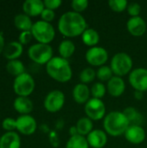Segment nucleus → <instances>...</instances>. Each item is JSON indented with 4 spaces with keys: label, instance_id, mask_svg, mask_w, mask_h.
<instances>
[{
    "label": "nucleus",
    "instance_id": "e433bc0d",
    "mask_svg": "<svg viewBox=\"0 0 147 148\" xmlns=\"http://www.w3.org/2000/svg\"><path fill=\"white\" fill-rule=\"evenodd\" d=\"M32 37H33V36H32L31 31H23V32H21V34H20V36H19L18 42H19L22 45L28 44V43L31 41Z\"/></svg>",
    "mask_w": 147,
    "mask_h": 148
},
{
    "label": "nucleus",
    "instance_id": "dca6fc26",
    "mask_svg": "<svg viewBox=\"0 0 147 148\" xmlns=\"http://www.w3.org/2000/svg\"><path fill=\"white\" fill-rule=\"evenodd\" d=\"M107 90L110 95L113 97H120L121 96L126 90V83L122 77L120 76H113L107 84Z\"/></svg>",
    "mask_w": 147,
    "mask_h": 148
},
{
    "label": "nucleus",
    "instance_id": "b1692460",
    "mask_svg": "<svg viewBox=\"0 0 147 148\" xmlns=\"http://www.w3.org/2000/svg\"><path fill=\"white\" fill-rule=\"evenodd\" d=\"M75 51V45L72 41L68 39L62 41L61 43L59 44V47H58L59 55L61 57L66 60L70 58L74 55Z\"/></svg>",
    "mask_w": 147,
    "mask_h": 148
},
{
    "label": "nucleus",
    "instance_id": "20e7f679",
    "mask_svg": "<svg viewBox=\"0 0 147 148\" xmlns=\"http://www.w3.org/2000/svg\"><path fill=\"white\" fill-rule=\"evenodd\" d=\"M133 62L132 57L125 52H119L115 54L111 60L110 68L114 75L122 77L130 74L133 70Z\"/></svg>",
    "mask_w": 147,
    "mask_h": 148
},
{
    "label": "nucleus",
    "instance_id": "4c0bfd02",
    "mask_svg": "<svg viewBox=\"0 0 147 148\" xmlns=\"http://www.w3.org/2000/svg\"><path fill=\"white\" fill-rule=\"evenodd\" d=\"M43 3L46 9L55 10L62 5V2L61 0H44Z\"/></svg>",
    "mask_w": 147,
    "mask_h": 148
},
{
    "label": "nucleus",
    "instance_id": "ddd939ff",
    "mask_svg": "<svg viewBox=\"0 0 147 148\" xmlns=\"http://www.w3.org/2000/svg\"><path fill=\"white\" fill-rule=\"evenodd\" d=\"M126 140L134 145L141 144L146 136L145 129L139 125H130L125 133Z\"/></svg>",
    "mask_w": 147,
    "mask_h": 148
},
{
    "label": "nucleus",
    "instance_id": "7ed1b4c3",
    "mask_svg": "<svg viewBox=\"0 0 147 148\" xmlns=\"http://www.w3.org/2000/svg\"><path fill=\"white\" fill-rule=\"evenodd\" d=\"M127 117L123 112L112 111L107 114L103 121V127L105 132L113 137L125 134L126 131L130 126Z\"/></svg>",
    "mask_w": 147,
    "mask_h": 148
},
{
    "label": "nucleus",
    "instance_id": "c756f323",
    "mask_svg": "<svg viewBox=\"0 0 147 148\" xmlns=\"http://www.w3.org/2000/svg\"><path fill=\"white\" fill-rule=\"evenodd\" d=\"M95 77H96V71L91 67H88V68L82 69L81 74H80L81 82L83 84H86V85L88 83L92 82L95 79Z\"/></svg>",
    "mask_w": 147,
    "mask_h": 148
},
{
    "label": "nucleus",
    "instance_id": "393cba45",
    "mask_svg": "<svg viewBox=\"0 0 147 148\" xmlns=\"http://www.w3.org/2000/svg\"><path fill=\"white\" fill-rule=\"evenodd\" d=\"M78 134L82 136H88L94 130L93 121L88 117H81L78 120L76 125Z\"/></svg>",
    "mask_w": 147,
    "mask_h": 148
},
{
    "label": "nucleus",
    "instance_id": "473e14b6",
    "mask_svg": "<svg viewBox=\"0 0 147 148\" xmlns=\"http://www.w3.org/2000/svg\"><path fill=\"white\" fill-rule=\"evenodd\" d=\"M88 0H73L71 3V7L74 11L77 13H81L87 10L88 7Z\"/></svg>",
    "mask_w": 147,
    "mask_h": 148
},
{
    "label": "nucleus",
    "instance_id": "39448f33",
    "mask_svg": "<svg viewBox=\"0 0 147 148\" xmlns=\"http://www.w3.org/2000/svg\"><path fill=\"white\" fill-rule=\"evenodd\" d=\"M30 31L33 37L39 43L49 44L55 36V30L53 25L42 20L34 23Z\"/></svg>",
    "mask_w": 147,
    "mask_h": 148
},
{
    "label": "nucleus",
    "instance_id": "f3484780",
    "mask_svg": "<svg viewBox=\"0 0 147 148\" xmlns=\"http://www.w3.org/2000/svg\"><path fill=\"white\" fill-rule=\"evenodd\" d=\"M44 9V3L41 0H26L23 3V13L30 17L41 16Z\"/></svg>",
    "mask_w": 147,
    "mask_h": 148
},
{
    "label": "nucleus",
    "instance_id": "9b49d317",
    "mask_svg": "<svg viewBox=\"0 0 147 148\" xmlns=\"http://www.w3.org/2000/svg\"><path fill=\"white\" fill-rule=\"evenodd\" d=\"M128 81L135 91H147V69L137 68L129 74Z\"/></svg>",
    "mask_w": 147,
    "mask_h": 148
},
{
    "label": "nucleus",
    "instance_id": "a19ab883",
    "mask_svg": "<svg viewBox=\"0 0 147 148\" xmlns=\"http://www.w3.org/2000/svg\"><path fill=\"white\" fill-rule=\"evenodd\" d=\"M69 134H70V135H71V136H75V135H77V134H78L77 128H76V127H75H75H70V129H69Z\"/></svg>",
    "mask_w": 147,
    "mask_h": 148
},
{
    "label": "nucleus",
    "instance_id": "c9c22d12",
    "mask_svg": "<svg viewBox=\"0 0 147 148\" xmlns=\"http://www.w3.org/2000/svg\"><path fill=\"white\" fill-rule=\"evenodd\" d=\"M41 17H42V21L47 22V23H50V22H52L55 19V14L54 10L45 8L43 10V11L42 12V14H41Z\"/></svg>",
    "mask_w": 147,
    "mask_h": 148
},
{
    "label": "nucleus",
    "instance_id": "0eeeda50",
    "mask_svg": "<svg viewBox=\"0 0 147 148\" xmlns=\"http://www.w3.org/2000/svg\"><path fill=\"white\" fill-rule=\"evenodd\" d=\"M36 87L34 78L28 73H23L16 76L14 80L13 89L17 96L28 97L29 96Z\"/></svg>",
    "mask_w": 147,
    "mask_h": 148
},
{
    "label": "nucleus",
    "instance_id": "bb28decb",
    "mask_svg": "<svg viewBox=\"0 0 147 148\" xmlns=\"http://www.w3.org/2000/svg\"><path fill=\"white\" fill-rule=\"evenodd\" d=\"M123 113L127 117L131 125L141 126V124L143 122V116L135 108L128 107L124 109Z\"/></svg>",
    "mask_w": 147,
    "mask_h": 148
},
{
    "label": "nucleus",
    "instance_id": "7c9ffc66",
    "mask_svg": "<svg viewBox=\"0 0 147 148\" xmlns=\"http://www.w3.org/2000/svg\"><path fill=\"white\" fill-rule=\"evenodd\" d=\"M107 91V87L101 82L94 83L93 86L91 87V89H90V92H91L93 98L101 99V100L105 96Z\"/></svg>",
    "mask_w": 147,
    "mask_h": 148
},
{
    "label": "nucleus",
    "instance_id": "9d476101",
    "mask_svg": "<svg viewBox=\"0 0 147 148\" xmlns=\"http://www.w3.org/2000/svg\"><path fill=\"white\" fill-rule=\"evenodd\" d=\"M86 61L94 67H101L108 60V53L106 49L100 46H95L88 49L85 55Z\"/></svg>",
    "mask_w": 147,
    "mask_h": 148
},
{
    "label": "nucleus",
    "instance_id": "ea45409f",
    "mask_svg": "<svg viewBox=\"0 0 147 148\" xmlns=\"http://www.w3.org/2000/svg\"><path fill=\"white\" fill-rule=\"evenodd\" d=\"M134 97L136 100H142L144 97V92L141 91H134Z\"/></svg>",
    "mask_w": 147,
    "mask_h": 148
},
{
    "label": "nucleus",
    "instance_id": "c85d7f7f",
    "mask_svg": "<svg viewBox=\"0 0 147 148\" xmlns=\"http://www.w3.org/2000/svg\"><path fill=\"white\" fill-rule=\"evenodd\" d=\"M113 73L110 68V66H101L98 69V70L96 71V77L98 78V80H100L101 82H108L113 75Z\"/></svg>",
    "mask_w": 147,
    "mask_h": 148
},
{
    "label": "nucleus",
    "instance_id": "f8f14e48",
    "mask_svg": "<svg viewBox=\"0 0 147 148\" xmlns=\"http://www.w3.org/2000/svg\"><path fill=\"white\" fill-rule=\"evenodd\" d=\"M16 130L23 135L33 134L36 128L37 124L35 118L29 114L20 115L16 120Z\"/></svg>",
    "mask_w": 147,
    "mask_h": 148
},
{
    "label": "nucleus",
    "instance_id": "2f4dec72",
    "mask_svg": "<svg viewBox=\"0 0 147 148\" xmlns=\"http://www.w3.org/2000/svg\"><path fill=\"white\" fill-rule=\"evenodd\" d=\"M108 5L111 10L115 12H122L127 9L128 2L126 0H110L108 1Z\"/></svg>",
    "mask_w": 147,
    "mask_h": 148
},
{
    "label": "nucleus",
    "instance_id": "6e6552de",
    "mask_svg": "<svg viewBox=\"0 0 147 148\" xmlns=\"http://www.w3.org/2000/svg\"><path fill=\"white\" fill-rule=\"evenodd\" d=\"M84 109L87 117L92 121H101L106 116V105L101 99L90 98Z\"/></svg>",
    "mask_w": 147,
    "mask_h": 148
},
{
    "label": "nucleus",
    "instance_id": "2eb2a0df",
    "mask_svg": "<svg viewBox=\"0 0 147 148\" xmlns=\"http://www.w3.org/2000/svg\"><path fill=\"white\" fill-rule=\"evenodd\" d=\"M87 140L92 148H103L107 143V134L103 130L94 129L87 136Z\"/></svg>",
    "mask_w": 147,
    "mask_h": 148
},
{
    "label": "nucleus",
    "instance_id": "6ab92c4d",
    "mask_svg": "<svg viewBox=\"0 0 147 148\" xmlns=\"http://www.w3.org/2000/svg\"><path fill=\"white\" fill-rule=\"evenodd\" d=\"M90 88L88 85L79 83L73 88V98L78 104H86L90 100Z\"/></svg>",
    "mask_w": 147,
    "mask_h": 148
},
{
    "label": "nucleus",
    "instance_id": "a878e982",
    "mask_svg": "<svg viewBox=\"0 0 147 148\" xmlns=\"http://www.w3.org/2000/svg\"><path fill=\"white\" fill-rule=\"evenodd\" d=\"M6 70L7 72L13 75V76H18L23 73H25V67L22 61L20 60H12L8 61L6 64Z\"/></svg>",
    "mask_w": 147,
    "mask_h": 148
},
{
    "label": "nucleus",
    "instance_id": "4be33fe9",
    "mask_svg": "<svg viewBox=\"0 0 147 148\" xmlns=\"http://www.w3.org/2000/svg\"><path fill=\"white\" fill-rule=\"evenodd\" d=\"M82 42L85 45L92 48L97 46L100 41V35L97 30L92 28H88L81 35Z\"/></svg>",
    "mask_w": 147,
    "mask_h": 148
},
{
    "label": "nucleus",
    "instance_id": "423d86ee",
    "mask_svg": "<svg viewBox=\"0 0 147 148\" xmlns=\"http://www.w3.org/2000/svg\"><path fill=\"white\" fill-rule=\"evenodd\" d=\"M28 56L34 62L40 65H46L54 57L53 49L49 44L37 42L29 48Z\"/></svg>",
    "mask_w": 147,
    "mask_h": 148
},
{
    "label": "nucleus",
    "instance_id": "cd10ccee",
    "mask_svg": "<svg viewBox=\"0 0 147 148\" xmlns=\"http://www.w3.org/2000/svg\"><path fill=\"white\" fill-rule=\"evenodd\" d=\"M89 144L85 136L77 134L75 136H70L67 141L66 148H89Z\"/></svg>",
    "mask_w": 147,
    "mask_h": 148
},
{
    "label": "nucleus",
    "instance_id": "aec40b11",
    "mask_svg": "<svg viewBox=\"0 0 147 148\" xmlns=\"http://www.w3.org/2000/svg\"><path fill=\"white\" fill-rule=\"evenodd\" d=\"M21 139L16 132H7L0 137V148H20Z\"/></svg>",
    "mask_w": 147,
    "mask_h": 148
},
{
    "label": "nucleus",
    "instance_id": "f704fd0d",
    "mask_svg": "<svg viewBox=\"0 0 147 148\" xmlns=\"http://www.w3.org/2000/svg\"><path fill=\"white\" fill-rule=\"evenodd\" d=\"M127 12L128 14L131 16V17H134V16H139L140 11H141V6L139 3H128L127 6Z\"/></svg>",
    "mask_w": 147,
    "mask_h": 148
},
{
    "label": "nucleus",
    "instance_id": "f257e3e1",
    "mask_svg": "<svg viewBox=\"0 0 147 148\" xmlns=\"http://www.w3.org/2000/svg\"><path fill=\"white\" fill-rule=\"evenodd\" d=\"M57 26L60 33L69 38L81 36L88 29V23L84 16L74 10L62 14L59 18Z\"/></svg>",
    "mask_w": 147,
    "mask_h": 148
},
{
    "label": "nucleus",
    "instance_id": "a211bd4d",
    "mask_svg": "<svg viewBox=\"0 0 147 148\" xmlns=\"http://www.w3.org/2000/svg\"><path fill=\"white\" fill-rule=\"evenodd\" d=\"M23 51V45L17 41H13L5 45L3 56L9 61L17 60L22 56Z\"/></svg>",
    "mask_w": 147,
    "mask_h": 148
},
{
    "label": "nucleus",
    "instance_id": "72a5a7b5",
    "mask_svg": "<svg viewBox=\"0 0 147 148\" xmlns=\"http://www.w3.org/2000/svg\"><path fill=\"white\" fill-rule=\"evenodd\" d=\"M2 127L7 132H14L16 129V121L12 118H5L2 122Z\"/></svg>",
    "mask_w": 147,
    "mask_h": 148
},
{
    "label": "nucleus",
    "instance_id": "5701e85b",
    "mask_svg": "<svg viewBox=\"0 0 147 148\" xmlns=\"http://www.w3.org/2000/svg\"><path fill=\"white\" fill-rule=\"evenodd\" d=\"M14 24L16 28L19 30L23 31H30L33 26V23L31 21L30 16L26 14H18L14 18Z\"/></svg>",
    "mask_w": 147,
    "mask_h": 148
},
{
    "label": "nucleus",
    "instance_id": "412c9836",
    "mask_svg": "<svg viewBox=\"0 0 147 148\" xmlns=\"http://www.w3.org/2000/svg\"><path fill=\"white\" fill-rule=\"evenodd\" d=\"M13 107L15 110L21 114V115L29 114L33 110V102L29 97L17 96L13 103Z\"/></svg>",
    "mask_w": 147,
    "mask_h": 148
},
{
    "label": "nucleus",
    "instance_id": "f03ea898",
    "mask_svg": "<svg viewBox=\"0 0 147 148\" xmlns=\"http://www.w3.org/2000/svg\"><path fill=\"white\" fill-rule=\"evenodd\" d=\"M46 72L52 79L62 83L70 81L73 75L70 63L61 56H54L46 64Z\"/></svg>",
    "mask_w": 147,
    "mask_h": 148
},
{
    "label": "nucleus",
    "instance_id": "1a4fd4ad",
    "mask_svg": "<svg viewBox=\"0 0 147 148\" xmlns=\"http://www.w3.org/2000/svg\"><path fill=\"white\" fill-rule=\"evenodd\" d=\"M65 103V95L58 89L50 91L45 97L43 106L49 113H57L60 111Z\"/></svg>",
    "mask_w": 147,
    "mask_h": 148
},
{
    "label": "nucleus",
    "instance_id": "4468645a",
    "mask_svg": "<svg viewBox=\"0 0 147 148\" xmlns=\"http://www.w3.org/2000/svg\"><path fill=\"white\" fill-rule=\"evenodd\" d=\"M128 32L133 36H142L146 31V23L141 16L130 17L126 23Z\"/></svg>",
    "mask_w": 147,
    "mask_h": 148
},
{
    "label": "nucleus",
    "instance_id": "58836bf2",
    "mask_svg": "<svg viewBox=\"0 0 147 148\" xmlns=\"http://www.w3.org/2000/svg\"><path fill=\"white\" fill-rule=\"evenodd\" d=\"M4 47H5V44H4V38H3V35L0 33V55L3 54V49H4Z\"/></svg>",
    "mask_w": 147,
    "mask_h": 148
}]
</instances>
